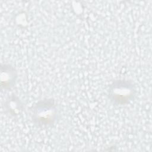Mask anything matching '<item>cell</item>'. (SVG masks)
Listing matches in <instances>:
<instances>
[{
	"label": "cell",
	"mask_w": 152,
	"mask_h": 152,
	"mask_svg": "<svg viewBox=\"0 0 152 152\" xmlns=\"http://www.w3.org/2000/svg\"><path fill=\"white\" fill-rule=\"evenodd\" d=\"M135 95V88L128 80H119L114 81L109 90L111 100L116 104H124L131 101Z\"/></svg>",
	"instance_id": "cell-1"
},
{
	"label": "cell",
	"mask_w": 152,
	"mask_h": 152,
	"mask_svg": "<svg viewBox=\"0 0 152 152\" xmlns=\"http://www.w3.org/2000/svg\"><path fill=\"white\" fill-rule=\"evenodd\" d=\"M34 119L39 125L52 124L56 117V108L52 99H46L38 102L34 109Z\"/></svg>",
	"instance_id": "cell-2"
}]
</instances>
